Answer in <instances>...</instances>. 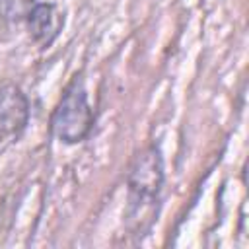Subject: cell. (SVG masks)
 Wrapping results in <instances>:
<instances>
[{"label":"cell","instance_id":"cell-3","mask_svg":"<svg viewBox=\"0 0 249 249\" xmlns=\"http://www.w3.org/2000/svg\"><path fill=\"white\" fill-rule=\"evenodd\" d=\"M31 105L16 84L0 86V148L16 142L29 124Z\"/></svg>","mask_w":249,"mask_h":249},{"label":"cell","instance_id":"cell-2","mask_svg":"<svg viewBox=\"0 0 249 249\" xmlns=\"http://www.w3.org/2000/svg\"><path fill=\"white\" fill-rule=\"evenodd\" d=\"M93 121L95 115L88 97L84 76L76 74L66 84L58 103L51 113L49 119L51 134L64 144H80L89 136L93 128Z\"/></svg>","mask_w":249,"mask_h":249},{"label":"cell","instance_id":"cell-4","mask_svg":"<svg viewBox=\"0 0 249 249\" xmlns=\"http://www.w3.org/2000/svg\"><path fill=\"white\" fill-rule=\"evenodd\" d=\"M25 25L31 39L39 47H51L64 27V12H60L58 6L53 2H37Z\"/></svg>","mask_w":249,"mask_h":249},{"label":"cell","instance_id":"cell-1","mask_svg":"<svg viewBox=\"0 0 249 249\" xmlns=\"http://www.w3.org/2000/svg\"><path fill=\"white\" fill-rule=\"evenodd\" d=\"M163 158L156 144L138 152L126 173V224L136 233L148 230L156 218L163 187Z\"/></svg>","mask_w":249,"mask_h":249},{"label":"cell","instance_id":"cell-5","mask_svg":"<svg viewBox=\"0 0 249 249\" xmlns=\"http://www.w3.org/2000/svg\"><path fill=\"white\" fill-rule=\"evenodd\" d=\"M39 0H0V18L6 23H25Z\"/></svg>","mask_w":249,"mask_h":249}]
</instances>
